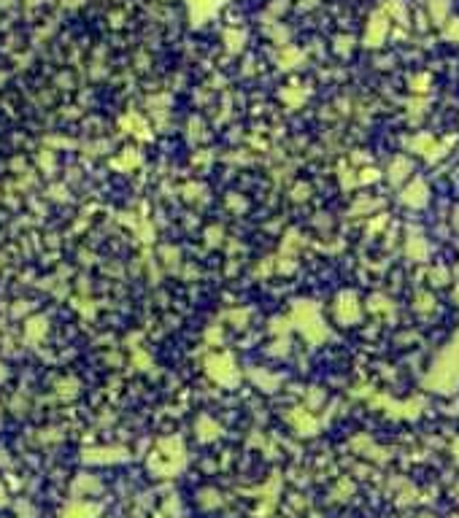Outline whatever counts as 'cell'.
<instances>
[{
  "label": "cell",
  "instance_id": "1",
  "mask_svg": "<svg viewBox=\"0 0 459 518\" xmlns=\"http://www.w3.org/2000/svg\"><path fill=\"white\" fill-rule=\"evenodd\" d=\"M208 370H211V375H214V378L227 381L230 375H232V362H230L227 356H214V359L208 362Z\"/></svg>",
  "mask_w": 459,
  "mask_h": 518
},
{
  "label": "cell",
  "instance_id": "2",
  "mask_svg": "<svg viewBox=\"0 0 459 518\" xmlns=\"http://www.w3.org/2000/svg\"><path fill=\"white\" fill-rule=\"evenodd\" d=\"M97 505H90V502H76L65 510V518H97Z\"/></svg>",
  "mask_w": 459,
  "mask_h": 518
},
{
  "label": "cell",
  "instance_id": "3",
  "mask_svg": "<svg viewBox=\"0 0 459 518\" xmlns=\"http://www.w3.org/2000/svg\"><path fill=\"white\" fill-rule=\"evenodd\" d=\"M119 459H125V454H122L119 448H114V451H108V448H103V451H87V462H119Z\"/></svg>",
  "mask_w": 459,
  "mask_h": 518
},
{
  "label": "cell",
  "instance_id": "4",
  "mask_svg": "<svg viewBox=\"0 0 459 518\" xmlns=\"http://www.w3.org/2000/svg\"><path fill=\"white\" fill-rule=\"evenodd\" d=\"M0 502H3V491H0Z\"/></svg>",
  "mask_w": 459,
  "mask_h": 518
}]
</instances>
